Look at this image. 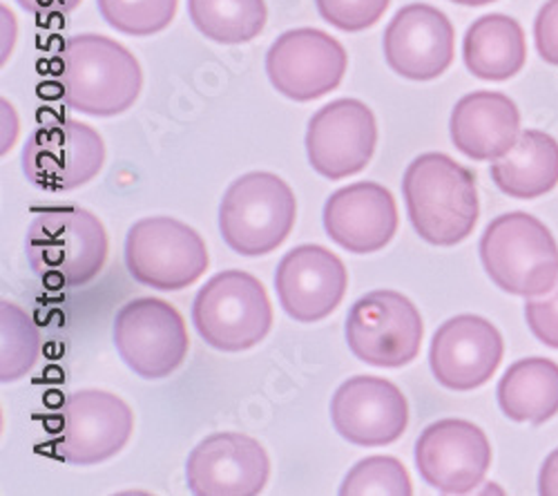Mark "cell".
<instances>
[{"label": "cell", "instance_id": "cell-31", "mask_svg": "<svg viewBox=\"0 0 558 496\" xmlns=\"http://www.w3.org/2000/svg\"><path fill=\"white\" fill-rule=\"evenodd\" d=\"M536 50L543 61L558 65V0H547L534 21Z\"/></svg>", "mask_w": 558, "mask_h": 496}, {"label": "cell", "instance_id": "cell-4", "mask_svg": "<svg viewBox=\"0 0 558 496\" xmlns=\"http://www.w3.org/2000/svg\"><path fill=\"white\" fill-rule=\"evenodd\" d=\"M478 251L487 276L505 293L536 298L556 289L558 244L534 215H498L485 229Z\"/></svg>", "mask_w": 558, "mask_h": 496}, {"label": "cell", "instance_id": "cell-20", "mask_svg": "<svg viewBox=\"0 0 558 496\" xmlns=\"http://www.w3.org/2000/svg\"><path fill=\"white\" fill-rule=\"evenodd\" d=\"M324 229L349 253H378L398 231L396 199L391 191L376 182L340 189L324 204Z\"/></svg>", "mask_w": 558, "mask_h": 496}, {"label": "cell", "instance_id": "cell-34", "mask_svg": "<svg viewBox=\"0 0 558 496\" xmlns=\"http://www.w3.org/2000/svg\"><path fill=\"white\" fill-rule=\"evenodd\" d=\"M456 5H468V8H483L489 3H496V0H451Z\"/></svg>", "mask_w": 558, "mask_h": 496}, {"label": "cell", "instance_id": "cell-19", "mask_svg": "<svg viewBox=\"0 0 558 496\" xmlns=\"http://www.w3.org/2000/svg\"><path fill=\"white\" fill-rule=\"evenodd\" d=\"M336 432L360 447L396 443L409 425V402L387 378L353 376L331 400Z\"/></svg>", "mask_w": 558, "mask_h": 496}, {"label": "cell", "instance_id": "cell-26", "mask_svg": "<svg viewBox=\"0 0 558 496\" xmlns=\"http://www.w3.org/2000/svg\"><path fill=\"white\" fill-rule=\"evenodd\" d=\"M0 380L14 383L34 367L40 336L27 313L16 304H0Z\"/></svg>", "mask_w": 558, "mask_h": 496}, {"label": "cell", "instance_id": "cell-9", "mask_svg": "<svg viewBox=\"0 0 558 496\" xmlns=\"http://www.w3.org/2000/svg\"><path fill=\"white\" fill-rule=\"evenodd\" d=\"M112 336L123 363L146 380L168 378L191 349L183 315L159 298L125 302L114 318Z\"/></svg>", "mask_w": 558, "mask_h": 496}, {"label": "cell", "instance_id": "cell-17", "mask_svg": "<svg viewBox=\"0 0 558 496\" xmlns=\"http://www.w3.org/2000/svg\"><path fill=\"white\" fill-rule=\"evenodd\" d=\"M275 289L291 318L311 325L329 318L340 306L349 289V270L329 249L302 244L279 262Z\"/></svg>", "mask_w": 558, "mask_h": 496}, {"label": "cell", "instance_id": "cell-15", "mask_svg": "<svg viewBox=\"0 0 558 496\" xmlns=\"http://www.w3.org/2000/svg\"><path fill=\"white\" fill-rule=\"evenodd\" d=\"M270 476V459L259 440L221 432L204 438L185 463V481L197 496H255Z\"/></svg>", "mask_w": 558, "mask_h": 496}, {"label": "cell", "instance_id": "cell-2", "mask_svg": "<svg viewBox=\"0 0 558 496\" xmlns=\"http://www.w3.org/2000/svg\"><path fill=\"white\" fill-rule=\"evenodd\" d=\"M59 87L63 104L89 117H117L142 95L144 72L121 43L78 34L59 52Z\"/></svg>", "mask_w": 558, "mask_h": 496}, {"label": "cell", "instance_id": "cell-33", "mask_svg": "<svg viewBox=\"0 0 558 496\" xmlns=\"http://www.w3.org/2000/svg\"><path fill=\"white\" fill-rule=\"evenodd\" d=\"M538 492L543 496H558V449H554L541 468Z\"/></svg>", "mask_w": 558, "mask_h": 496}, {"label": "cell", "instance_id": "cell-30", "mask_svg": "<svg viewBox=\"0 0 558 496\" xmlns=\"http://www.w3.org/2000/svg\"><path fill=\"white\" fill-rule=\"evenodd\" d=\"M525 320L532 334L547 347L558 349V289L545 300L527 298Z\"/></svg>", "mask_w": 558, "mask_h": 496}, {"label": "cell", "instance_id": "cell-21", "mask_svg": "<svg viewBox=\"0 0 558 496\" xmlns=\"http://www.w3.org/2000/svg\"><path fill=\"white\" fill-rule=\"evenodd\" d=\"M451 142L474 161L505 157L521 137V112L502 93H472L462 97L451 112Z\"/></svg>", "mask_w": 558, "mask_h": 496}, {"label": "cell", "instance_id": "cell-29", "mask_svg": "<svg viewBox=\"0 0 558 496\" xmlns=\"http://www.w3.org/2000/svg\"><path fill=\"white\" fill-rule=\"evenodd\" d=\"M391 0H315L319 16L342 32H364L374 27Z\"/></svg>", "mask_w": 558, "mask_h": 496}, {"label": "cell", "instance_id": "cell-11", "mask_svg": "<svg viewBox=\"0 0 558 496\" xmlns=\"http://www.w3.org/2000/svg\"><path fill=\"white\" fill-rule=\"evenodd\" d=\"M106 164L101 134L81 121L61 119L32 132L23 148V172L43 191L65 193L85 186Z\"/></svg>", "mask_w": 558, "mask_h": 496}, {"label": "cell", "instance_id": "cell-7", "mask_svg": "<svg viewBox=\"0 0 558 496\" xmlns=\"http://www.w3.org/2000/svg\"><path fill=\"white\" fill-rule=\"evenodd\" d=\"M208 249L202 235L174 217L138 219L125 238L130 276L157 291L193 287L208 270Z\"/></svg>", "mask_w": 558, "mask_h": 496}, {"label": "cell", "instance_id": "cell-16", "mask_svg": "<svg viewBox=\"0 0 558 496\" xmlns=\"http://www.w3.org/2000/svg\"><path fill=\"white\" fill-rule=\"evenodd\" d=\"M505 353L500 331L481 315L462 313L434 334L429 365L436 380L451 391H472L492 380Z\"/></svg>", "mask_w": 558, "mask_h": 496}, {"label": "cell", "instance_id": "cell-10", "mask_svg": "<svg viewBox=\"0 0 558 496\" xmlns=\"http://www.w3.org/2000/svg\"><path fill=\"white\" fill-rule=\"evenodd\" d=\"M54 455L72 465H97L117 457L134 430L130 404L101 389L68 396L57 414Z\"/></svg>", "mask_w": 558, "mask_h": 496}, {"label": "cell", "instance_id": "cell-8", "mask_svg": "<svg viewBox=\"0 0 558 496\" xmlns=\"http://www.w3.org/2000/svg\"><path fill=\"white\" fill-rule=\"evenodd\" d=\"M351 353L371 367L398 370L417 358L423 344V318L415 304L389 289L362 295L344 325Z\"/></svg>", "mask_w": 558, "mask_h": 496}, {"label": "cell", "instance_id": "cell-13", "mask_svg": "<svg viewBox=\"0 0 558 496\" xmlns=\"http://www.w3.org/2000/svg\"><path fill=\"white\" fill-rule=\"evenodd\" d=\"M378 146V123L357 99H338L319 108L308 121L306 155L313 170L340 182L366 168Z\"/></svg>", "mask_w": 558, "mask_h": 496}, {"label": "cell", "instance_id": "cell-12", "mask_svg": "<svg viewBox=\"0 0 558 496\" xmlns=\"http://www.w3.org/2000/svg\"><path fill=\"white\" fill-rule=\"evenodd\" d=\"M349 68L342 43L315 27L279 36L266 55V74L279 95L291 101H315L342 83Z\"/></svg>", "mask_w": 558, "mask_h": 496}, {"label": "cell", "instance_id": "cell-24", "mask_svg": "<svg viewBox=\"0 0 558 496\" xmlns=\"http://www.w3.org/2000/svg\"><path fill=\"white\" fill-rule=\"evenodd\" d=\"M509 421L543 425L558 414V365L547 358H525L511 365L496 389Z\"/></svg>", "mask_w": 558, "mask_h": 496}, {"label": "cell", "instance_id": "cell-28", "mask_svg": "<svg viewBox=\"0 0 558 496\" xmlns=\"http://www.w3.org/2000/svg\"><path fill=\"white\" fill-rule=\"evenodd\" d=\"M342 496H411L413 485L404 465L393 457H368L357 461L342 487Z\"/></svg>", "mask_w": 558, "mask_h": 496}, {"label": "cell", "instance_id": "cell-5", "mask_svg": "<svg viewBox=\"0 0 558 496\" xmlns=\"http://www.w3.org/2000/svg\"><path fill=\"white\" fill-rule=\"evenodd\" d=\"M298 217L291 186L272 172H248L232 182L219 206V231L230 251L244 257L282 246Z\"/></svg>", "mask_w": 558, "mask_h": 496}, {"label": "cell", "instance_id": "cell-6", "mask_svg": "<svg viewBox=\"0 0 558 496\" xmlns=\"http://www.w3.org/2000/svg\"><path fill=\"white\" fill-rule=\"evenodd\" d=\"M193 325L217 351L240 353L257 347L272 327V306L264 285L240 268L206 282L193 302Z\"/></svg>", "mask_w": 558, "mask_h": 496}, {"label": "cell", "instance_id": "cell-1", "mask_svg": "<svg viewBox=\"0 0 558 496\" xmlns=\"http://www.w3.org/2000/svg\"><path fill=\"white\" fill-rule=\"evenodd\" d=\"M402 195L411 227L434 246H456L476 229V177L449 155L415 157L404 172Z\"/></svg>", "mask_w": 558, "mask_h": 496}, {"label": "cell", "instance_id": "cell-22", "mask_svg": "<svg viewBox=\"0 0 558 496\" xmlns=\"http://www.w3.org/2000/svg\"><path fill=\"white\" fill-rule=\"evenodd\" d=\"M462 59L483 81H507L527 61V43L521 23L505 14H487L464 34Z\"/></svg>", "mask_w": 558, "mask_h": 496}, {"label": "cell", "instance_id": "cell-23", "mask_svg": "<svg viewBox=\"0 0 558 496\" xmlns=\"http://www.w3.org/2000/svg\"><path fill=\"white\" fill-rule=\"evenodd\" d=\"M494 184L514 199H536L558 184V142L547 132L523 130L519 142L489 168Z\"/></svg>", "mask_w": 558, "mask_h": 496}, {"label": "cell", "instance_id": "cell-14", "mask_svg": "<svg viewBox=\"0 0 558 496\" xmlns=\"http://www.w3.org/2000/svg\"><path fill=\"white\" fill-rule=\"evenodd\" d=\"M415 468L434 489L468 494L483 483L492 468L489 438L472 421H436L415 443Z\"/></svg>", "mask_w": 558, "mask_h": 496}, {"label": "cell", "instance_id": "cell-27", "mask_svg": "<svg viewBox=\"0 0 558 496\" xmlns=\"http://www.w3.org/2000/svg\"><path fill=\"white\" fill-rule=\"evenodd\" d=\"M179 0H97L104 21L128 36H153L163 32Z\"/></svg>", "mask_w": 558, "mask_h": 496}, {"label": "cell", "instance_id": "cell-18", "mask_svg": "<svg viewBox=\"0 0 558 496\" xmlns=\"http://www.w3.org/2000/svg\"><path fill=\"white\" fill-rule=\"evenodd\" d=\"M383 48L387 65L402 78L434 81L453 63L456 29L438 8L411 3L389 21Z\"/></svg>", "mask_w": 558, "mask_h": 496}, {"label": "cell", "instance_id": "cell-3", "mask_svg": "<svg viewBox=\"0 0 558 496\" xmlns=\"http://www.w3.org/2000/svg\"><path fill=\"white\" fill-rule=\"evenodd\" d=\"M34 274L50 287H83L108 259V233L101 219L78 206L36 210L25 240Z\"/></svg>", "mask_w": 558, "mask_h": 496}, {"label": "cell", "instance_id": "cell-25", "mask_svg": "<svg viewBox=\"0 0 558 496\" xmlns=\"http://www.w3.org/2000/svg\"><path fill=\"white\" fill-rule=\"evenodd\" d=\"M193 25L221 45H242L257 38L266 27L264 0H189Z\"/></svg>", "mask_w": 558, "mask_h": 496}, {"label": "cell", "instance_id": "cell-32", "mask_svg": "<svg viewBox=\"0 0 558 496\" xmlns=\"http://www.w3.org/2000/svg\"><path fill=\"white\" fill-rule=\"evenodd\" d=\"M16 3L34 16H65L74 12L83 0H16Z\"/></svg>", "mask_w": 558, "mask_h": 496}]
</instances>
